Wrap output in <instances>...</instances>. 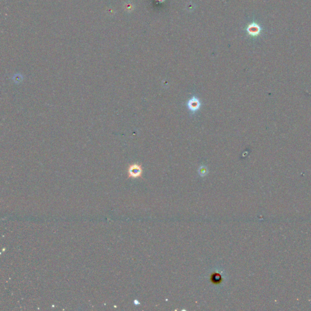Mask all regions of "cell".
<instances>
[{
    "instance_id": "6da1fadb",
    "label": "cell",
    "mask_w": 311,
    "mask_h": 311,
    "mask_svg": "<svg viewBox=\"0 0 311 311\" xmlns=\"http://www.w3.org/2000/svg\"><path fill=\"white\" fill-rule=\"evenodd\" d=\"M143 169L142 165L138 164H132L128 169V177L130 178H139L142 177Z\"/></svg>"
},
{
    "instance_id": "277c9868",
    "label": "cell",
    "mask_w": 311,
    "mask_h": 311,
    "mask_svg": "<svg viewBox=\"0 0 311 311\" xmlns=\"http://www.w3.org/2000/svg\"><path fill=\"white\" fill-rule=\"evenodd\" d=\"M199 173L201 176H204L207 174V169L205 166L200 167L199 169Z\"/></svg>"
},
{
    "instance_id": "3957f363",
    "label": "cell",
    "mask_w": 311,
    "mask_h": 311,
    "mask_svg": "<svg viewBox=\"0 0 311 311\" xmlns=\"http://www.w3.org/2000/svg\"><path fill=\"white\" fill-rule=\"evenodd\" d=\"M210 280L213 283L218 284L222 281V276L218 273H214L211 275Z\"/></svg>"
},
{
    "instance_id": "7a4b0ae2",
    "label": "cell",
    "mask_w": 311,
    "mask_h": 311,
    "mask_svg": "<svg viewBox=\"0 0 311 311\" xmlns=\"http://www.w3.org/2000/svg\"><path fill=\"white\" fill-rule=\"evenodd\" d=\"M187 107L191 113L195 114L201 107L200 100L196 96H193L187 102Z\"/></svg>"
}]
</instances>
